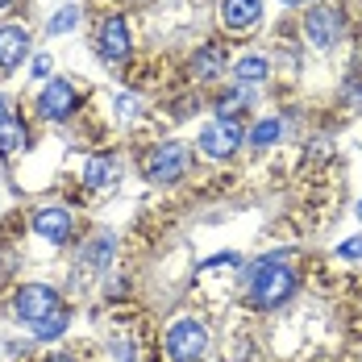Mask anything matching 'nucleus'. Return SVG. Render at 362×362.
I'll return each mask as SVG.
<instances>
[{"label":"nucleus","mask_w":362,"mask_h":362,"mask_svg":"<svg viewBox=\"0 0 362 362\" xmlns=\"http://www.w3.org/2000/svg\"><path fill=\"white\" fill-rule=\"evenodd\" d=\"M291 296H296V267L284 262V254L267 258L250 279V304L262 308V313H271V308H284Z\"/></svg>","instance_id":"1"},{"label":"nucleus","mask_w":362,"mask_h":362,"mask_svg":"<svg viewBox=\"0 0 362 362\" xmlns=\"http://www.w3.org/2000/svg\"><path fill=\"white\" fill-rule=\"evenodd\" d=\"M187 167H192V146H183V142H163L146 154V180L163 183V187L180 183L187 175Z\"/></svg>","instance_id":"2"},{"label":"nucleus","mask_w":362,"mask_h":362,"mask_svg":"<svg viewBox=\"0 0 362 362\" xmlns=\"http://www.w3.org/2000/svg\"><path fill=\"white\" fill-rule=\"evenodd\" d=\"M209 350V329L196 317H180L167 329V358L171 362H200V354Z\"/></svg>","instance_id":"3"},{"label":"nucleus","mask_w":362,"mask_h":362,"mask_svg":"<svg viewBox=\"0 0 362 362\" xmlns=\"http://www.w3.org/2000/svg\"><path fill=\"white\" fill-rule=\"evenodd\" d=\"M13 313L25 325H42L46 317L59 313V291L46 288V284H25V288H17V296H13Z\"/></svg>","instance_id":"4"},{"label":"nucleus","mask_w":362,"mask_h":362,"mask_svg":"<svg viewBox=\"0 0 362 362\" xmlns=\"http://www.w3.org/2000/svg\"><path fill=\"white\" fill-rule=\"evenodd\" d=\"M341 30H346V17H341L337 4H317V8H308V17H304V37H308L317 50L337 46V42H341Z\"/></svg>","instance_id":"5"},{"label":"nucleus","mask_w":362,"mask_h":362,"mask_svg":"<svg viewBox=\"0 0 362 362\" xmlns=\"http://www.w3.org/2000/svg\"><path fill=\"white\" fill-rule=\"evenodd\" d=\"M242 142H246V129H242L238 121H225V117L209 121V125L200 129V150H204L209 158H233V154L242 150Z\"/></svg>","instance_id":"6"},{"label":"nucleus","mask_w":362,"mask_h":362,"mask_svg":"<svg viewBox=\"0 0 362 362\" xmlns=\"http://www.w3.org/2000/svg\"><path fill=\"white\" fill-rule=\"evenodd\" d=\"M129 50H134V34H129V21L117 13L109 17L105 25H100V34H96V54L109 63V67H121L125 59H129Z\"/></svg>","instance_id":"7"},{"label":"nucleus","mask_w":362,"mask_h":362,"mask_svg":"<svg viewBox=\"0 0 362 362\" xmlns=\"http://www.w3.org/2000/svg\"><path fill=\"white\" fill-rule=\"evenodd\" d=\"M79 105V96H75V88L67 79H50L46 88H42V96H37V112L46 117V121H67Z\"/></svg>","instance_id":"8"},{"label":"nucleus","mask_w":362,"mask_h":362,"mask_svg":"<svg viewBox=\"0 0 362 362\" xmlns=\"http://www.w3.org/2000/svg\"><path fill=\"white\" fill-rule=\"evenodd\" d=\"M30 59V30L17 21L0 25V71H17Z\"/></svg>","instance_id":"9"},{"label":"nucleus","mask_w":362,"mask_h":362,"mask_svg":"<svg viewBox=\"0 0 362 362\" xmlns=\"http://www.w3.org/2000/svg\"><path fill=\"white\" fill-rule=\"evenodd\" d=\"M71 229H75V221L67 209H37L34 213V233L42 238V242H50V246H63V242H71Z\"/></svg>","instance_id":"10"},{"label":"nucleus","mask_w":362,"mask_h":362,"mask_svg":"<svg viewBox=\"0 0 362 362\" xmlns=\"http://www.w3.org/2000/svg\"><path fill=\"white\" fill-rule=\"evenodd\" d=\"M221 21L229 34H250L262 21V0H221Z\"/></svg>","instance_id":"11"},{"label":"nucleus","mask_w":362,"mask_h":362,"mask_svg":"<svg viewBox=\"0 0 362 362\" xmlns=\"http://www.w3.org/2000/svg\"><path fill=\"white\" fill-rule=\"evenodd\" d=\"M221 71H225V50H221L217 42H209V46H200L192 54V75L196 79H217Z\"/></svg>","instance_id":"12"},{"label":"nucleus","mask_w":362,"mask_h":362,"mask_svg":"<svg viewBox=\"0 0 362 362\" xmlns=\"http://www.w3.org/2000/svg\"><path fill=\"white\" fill-rule=\"evenodd\" d=\"M83 183H88V187H112V183H117V163H112L109 154L88 158V163H83Z\"/></svg>","instance_id":"13"},{"label":"nucleus","mask_w":362,"mask_h":362,"mask_svg":"<svg viewBox=\"0 0 362 362\" xmlns=\"http://www.w3.org/2000/svg\"><path fill=\"white\" fill-rule=\"evenodd\" d=\"M21 146H25V125H21V117H0V158L17 154Z\"/></svg>","instance_id":"14"},{"label":"nucleus","mask_w":362,"mask_h":362,"mask_svg":"<svg viewBox=\"0 0 362 362\" xmlns=\"http://www.w3.org/2000/svg\"><path fill=\"white\" fill-rule=\"evenodd\" d=\"M233 75H238V83H262L271 75V63L262 54H246V59L233 63Z\"/></svg>","instance_id":"15"},{"label":"nucleus","mask_w":362,"mask_h":362,"mask_svg":"<svg viewBox=\"0 0 362 362\" xmlns=\"http://www.w3.org/2000/svg\"><path fill=\"white\" fill-rule=\"evenodd\" d=\"M109 258H112V238H109V233H100V238H92V242L83 246V262H88L92 271L109 267Z\"/></svg>","instance_id":"16"},{"label":"nucleus","mask_w":362,"mask_h":362,"mask_svg":"<svg viewBox=\"0 0 362 362\" xmlns=\"http://www.w3.org/2000/svg\"><path fill=\"white\" fill-rule=\"evenodd\" d=\"M250 105V96H246V88H229V92H221L217 96V117H225V121H233L238 112Z\"/></svg>","instance_id":"17"},{"label":"nucleus","mask_w":362,"mask_h":362,"mask_svg":"<svg viewBox=\"0 0 362 362\" xmlns=\"http://www.w3.org/2000/svg\"><path fill=\"white\" fill-rule=\"evenodd\" d=\"M279 134H284V125H279L275 117H267V121H258V125L250 129V146H258V150H262V146L279 142Z\"/></svg>","instance_id":"18"},{"label":"nucleus","mask_w":362,"mask_h":362,"mask_svg":"<svg viewBox=\"0 0 362 362\" xmlns=\"http://www.w3.org/2000/svg\"><path fill=\"white\" fill-rule=\"evenodd\" d=\"M63 329H67V313L59 308L54 317H46L42 325H34V337H42V341H54V337H63Z\"/></svg>","instance_id":"19"},{"label":"nucleus","mask_w":362,"mask_h":362,"mask_svg":"<svg viewBox=\"0 0 362 362\" xmlns=\"http://www.w3.org/2000/svg\"><path fill=\"white\" fill-rule=\"evenodd\" d=\"M75 21H79V8L75 4H67V8H59L54 17H50V34H67Z\"/></svg>","instance_id":"20"},{"label":"nucleus","mask_w":362,"mask_h":362,"mask_svg":"<svg viewBox=\"0 0 362 362\" xmlns=\"http://www.w3.org/2000/svg\"><path fill=\"white\" fill-rule=\"evenodd\" d=\"M337 258H362V238H350L337 246Z\"/></svg>","instance_id":"21"},{"label":"nucleus","mask_w":362,"mask_h":362,"mask_svg":"<svg viewBox=\"0 0 362 362\" xmlns=\"http://www.w3.org/2000/svg\"><path fill=\"white\" fill-rule=\"evenodd\" d=\"M50 67H54V59H50V54H37V59H34V75H37V79H42V75H50Z\"/></svg>","instance_id":"22"},{"label":"nucleus","mask_w":362,"mask_h":362,"mask_svg":"<svg viewBox=\"0 0 362 362\" xmlns=\"http://www.w3.org/2000/svg\"><path fill=\"white\" fill-rule=\"evenodd\" d=\"M112 354H117V362H134V346H125V341H112Z\"/></svg>","instance_id":"23"},{"label":"nucleus","mask_w":362,"mask_h":362,"mask_svg":"<svg viewBox=\"0 0 362 362\" xmlns=\"http://www.w3.org/2000/svg\"><path fill=\"white\" fill-rule=\"evenodd\" d=\"M346 105H362V88H358V83H350V88H346Z\"/></svg>","instance_id":"24"},{"label":"nucleus","mask_w":362,"mask_h":362,"mask_svg":"<svg viewBox=\"0 0 362 362\" xmlns=\"http://www.w3.org/2000/svg\"><path fill=\"white\" fill-rule=\"evenodd\" d=\"M46 362H75V358H71V354H50Z\"/></svg>","instance_id":"25"},{"label":"nucleus","mask_w":362,"mask_h":362,"mask_svg":"<svg viewBox=\"0 0 362 362\" xmlns=\"http://www.w3.org/2000/svg\"><path fill=\"white\" fill-rule=\"evenodd\" d=\"M0 117H8V100L4 96H0Z\"/></svg>","instance_id":"26"},{"label":"nucleus","mask_w":362,"mask_h":362,"mask_svg":"<svg viewBox=\"0 0 362 362\" xmlns=\"http://www.w3.org/2000/svg\"><path fill=\"white\" fill-rule=\"evenodd\" d=\"M8 4H13V0H0V8H8Z\"/></svg>","instance_id":"27"},{"label":"nucleus","mask_w":362,"mask_h":362,"mask_svg":"<svg viewBox=\"0 0 362 362\" xmlns=\"http://www.w3.org/2000/svg\"><path fill=\"white\" fill-rule=\"evenodd\" d=\"M284 4H304V0H284Z\"/></svg>","instance_id":"28"},{"label":"nucleus","mask_w":362,"mask_h":362,"mask_svg":"<svg viewBox=\"0 0 362 362\" xmlns=\"http://www.w3.org/2000/svg\"><path fill=\"white\" fill-rule=\"evenodd\" d=\"M358 221H362V200H358Z\"/></svg>","instance_id":"29"}]
</instances>
